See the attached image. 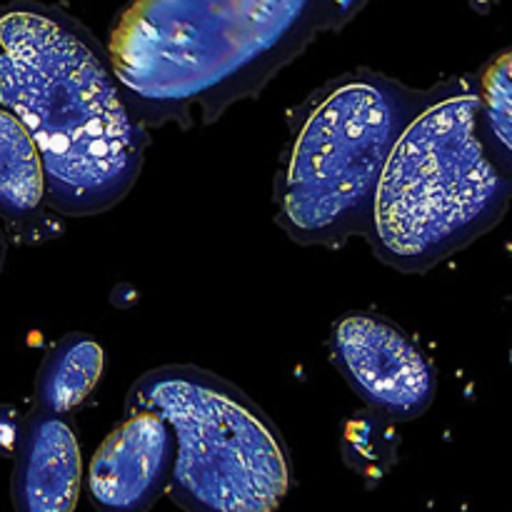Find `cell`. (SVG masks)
<instances>
[{
	"mask_svg": "<svg viewBox=\"0 0 512 512\" xmlns=\"http://www.w3.org/2000/svg\"><path fill=\"white\" fill-rule=\"evenodd\" d=\"M0 108L43 155L48 205L88 218L118 205L143 168L148 133L108 48L55 5H0Z\"/></svg>",
	"mask_w": 512,
	"mask_h": 512,
	"instance_id": "cell-1",
	"label": "cell"
},
{
	"mask_svg": "<svg viewBox=\"0 0 512 512\" xmlns=\"http://www.w3.org/2000/svg\"><path fill=\"white\" fill-rule=\"evenodd\" d=\"M368 0H130L108 53L145 125L190 128L260 93L323 30Z\"/></svg>",
	"mask_w": 512,
	"mask_h": 512,
	"instance_id": "cell-2",
	"label": "cell"
},
{
	"mask_svg": "<svg viewBox=\"0 0 512 512\" xmlns=\"http://www.w3.org/2000/svg\"><path fill=\"white\" fill-rule=\"evenodd\" d=\"M510 200L485 140L478 80H445L385 165L368 240L390 268L425 273L495 228Z\"/></svg>",
	"mask_w": 512,
	"mask_h": 512,
	"instance_id": "cell-3",
	"label": "cell"
},
{
	"mask_svg": "<svg viewBox=\"0 0 512 512\" xmlns=\"http://www.w3.org/2000/svg\"><path fill=\"white\" fill-rule=\"evenodd\" d=\"M440 85L408 88L358 68L315 90L290 118V143L275 178L278 223L303 245L368 238L385 165L405 128Z\"/></svg>",
	"mask_w": 512,
	"mask_h": 512,
	"instance_id": "cell-4",
	"label": "cell"
},
{
	"mask_svg": "<svg viewBox=\"0 0 512 512\" xmlns=\"http://www.w3.org/2000/svg\"><path fill=\"white\" fill-rule=\"evenodd\" d=\"M125 413H155L175 435L168 495L185 512H273L290 488L283 438L228 380L165 365L130 388Z\"/></svg>",
	"mask_w": 512,
	"mask_h": 512,
	"instance_id": "cell-5",
	"label": "cell"
},
{
	"mask_svg": "<svg viewBox=\"0 0 512 512\" xmlns=\"http://www.w3.org/2000/svg\"><path fill=\"white\" fill-rule=\"evenodd\" d=\"M330 355L350 388L390 423L420 418L433 403L435 368L383 315H345L330 335Z\"/></svg>",
	"mask_w": 512,
	"mask_h": 512,
	"instance_id": "cell-6",
	"label": "cell"
},
{
	"mask_svg": "<svg viewBox=\"0 0 512 512\" xmlns=\"http://www.w3.org/2000/svg\"><path fill=\"white\" fill-rule=\"evenodd\" d=\"M173 465L170 425L155 413H125L90 460L88 495L98 512H148L168 490Z\"/></svg>",
	"mask_w": 512,
	"mask_h": 512,
	"instance_id": "cell-7",
	"label": "cell"
},
{
	"mask_svg": "<svg viewBox=\"0 0 512 512\" xmlns=\"http://www.w3.org/2000/svg\"><path fill=\"white\" fill-rule=\"evenodd\" d=\"M83 483L78 435L65 415L25 418L13 470L15 512H73Z\"/></svg>",
	"mask_w": 512,
	"mask_h": 512,
	"instance_id": "cell-8",
	"label": "cell"
},
{
	"mask_svg": "<svg viewBox=\"0 0 512 512\" xmlns=\"http://www.w3.org/2000/svg\"><path fill=\"white\" fill-rule=\"evenodd\" d=\"M48 203V178L38 143L10 110L0 108V218L30 223Z\"/></svg>",
	"mask_w": 512,
	"mask_h": 512,
	"instance_id": "cell-9",
	"label": "cell"
},
{
	"mask_svg": "<svg viewBox=\"0 0 512 512\" xmlns=\"http://www.w3.org/2000/svg\"><path fill=\"white\" fill-rule=\"evenodd\" d=\"M103 348L90 335H65L48 355L35 378L38 410L68 418L85 403L103 375Z\"/></svg>",
	"mask_w": 512,
	"mask_h": 512,
	"instance_id": "cell-10",
	"label": "cell"
},
{
	"mask_svg": "<svg viewBox=\"0 0 512 512\" xmlns=\"http://www.w3.org/2000/svg\"><path fill=\"white\" fill-rule=\"evenodd\" d=\"M478 95L488 148L512 185V48L480 70Z\"/></svg>",
	"mask_w": 512,
	"mask_h": 512,
	"instance_id": "cell-11",
	"label": "cell"
},
{
	"mask_svg": "<svg viewBox=\"0 0 512 512\" xmlns=\"http://www.w3.org/2000/svg\"><path fill=\"white\" fill-rule=\"evenodd\" d=\"M398 438L388 418L378 415L375 410L360 413L350 420L343 435L345 463L360 473L363 478L380 480L385 470L393 465Z\"/></svg>",
	"mask_w": 512,
	"mask_h": 512,
	"instance_id": "cell-12",
	"label": "cell"
},
{
	"mask_svg": "<svg viewBox=\"0 0 512 512\" xmlns=\"http://www.w3.org/2000/svg\"><path fill=\"white\" fill-rule=\"evenodd\" d=\"M25 418L10 405H0V458H10L18 453V443L23 438Z\"/></svg>",
	"mask_w": 512,
	"mask_h": 512,
	"instance_id": "cell-13",
	"label": "cell"
},
{
	"mask_svg": "<svg viewBox=\"0 0 512 512\" xmlns=\"http://www.w3.org/2000/svg\"><path fill=\"white\" fill-rule=\"evenodd\" d=\"M3 260H5V245H3V238H0V270H3Z\"/></svg>",
	"mask_w": 512,
	"mask_h": 512,
	"instance_id": "cell-14",
	"label": "cell"
}]
</instances>
